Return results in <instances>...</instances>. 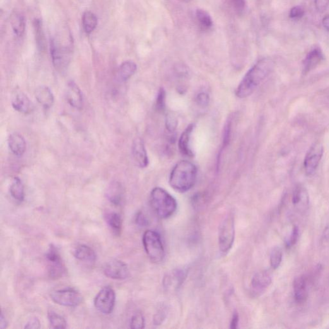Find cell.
Returning a JSON list of instances; mask_svg holds the SVG:
<instances>
[{
  "mask_svg": "<svg viewBox=\"0 0 329 329\" xmlns=\"http://www.w3.org/2000/svg\"><path fill=\"white\" fill-rule=\"evenodd\" d=\"M232 119H229V121H228L227 123H226L225 124L224 133H223V145L222 150H221L220 153V155H218V160L217 162V164L220 163L221 156H222V154L223 152V151L225 150V149L228 145V143H230L232 133Z\"/></svg>",
  "mask_w": 329,
  "mask_h": 329,
  "instance_id": "cell-33",
  "label": "cell"
},
{
  "mask_svg": "<svg viewBox=\"0 0 329 329\" xmlns=\"http://www.w3.org/2000/svg\"><path fill=\"white\" fill-rule=\"evenodd\" d=\"M177 121L172 115H168L166 119V127L170 133H174L177 128Z\"/></svg>",
  "mask_w": 329,
  "mask_h": 329,
  "instance_id": "cell-39",
  "label": "cell"
},
{
  "mask_svg": "<svg viewBox=\"0 0 329 329\" xmlns=\"http://www.w3.org/2000/svg\"><path fill=\"white\" fill-rule=\"evenodd\" d=\"M274 68V62L270 58L259 61L242 79L236 90V95L240 98L251 95L258 86L270 75Z\"/></svg>",
  "mask_w": 329,
  "mask_h": 329,
  "instance_id": "cell-1",
  "label": "cell"
},
{
  "mask_svg": "<svg viewBox=\"0 0 329 329\" xmlns=\"http://www.w3.org/2000/svg\"><path fill=\"white\" fill-rule=\"evenodd\" d=\"M197 174L198 170L195 165L187 160L181 161L173 168L169 184L176 191L186 193L195 185Z\"/></svg>",
  "mask_w": 329,
  "mask_h": 329,
  "instance_id": "cell-2",
  "label": "cell"
},
{
  "mask_svg": "<svg viewBox=\"0 0 329 329\" xmlns=\"http://www.w3.org/2000/svg\"><path fill=\"white\" fill-rule=\"evenodd\" d=\"M104 273L114 280H124L129 277V270L126 264L120 260H112L105 264Z\"/></svg>",
  "mask_w": 329,
  "mask_h": 329,
  "instance_id": "cell-11",
  "label": "cell"
},
{
  "mask_svg": "<svg viewBox=\"0 0 329 329\" xmlns=\"http://www.w3.org/2000/svg\"><path fill=\"white\" fill-rule=\"evenodd\" d=\"M35 95L36 100L45 109H49L54 104V95L47 86H40L36 90Z\"/></svg>",
  "mask_w": 329,
  "mask_h": 329,
  "instance_id": "cell-24",
  "label": "cell"
},
{
  "mask_svg": "<svg viewBox=\"0 0 329 329\" xmlns=\"http://www.w3.org/2000/svg\"><path fill=\"white\" fill-rule=\"evenodd\" d=\"M323 238L326 240V241H328L329 240V224L326 226L323 230Z\"/></svg>",
  "mask_w": 329,
  "mask_h": 329,
  "instance_id": "cell-48",
  "label": "cell"
},
{
  "mask_svg": "<svg viewBox=\"0 0 329 329\" xmlns=\"http://www.w3.org/2000/svg\"><path fill=\"white\" fill-rule=\"evenodd\" d=\"M12 105L16 111L25 115L31 114L34 109V105L30 98L21 91H18L13 95Z\"/></svg>",
  "mask_w": 329,
  "mask_h": 329,
  "instance_id": "cell-15",
  "label": "cell"
},
{
  "mask_svg": "<svg viewBox=\"0 0 329 329\" xmlns=\"http://www.w3.org/2000/svg\"><path fill=\"white\" fill-rule=\"evenodd\" d=\"M33 27H34L36 42L38 47L41 49H43L45 47V38L42 21L40 20H35L33 23Z\"/></svg>",
  "mask_w": 329,
  "mask_h": 329,
  "instance_id": "cell-32",
  "label": "cell"
},
{
  "mask_svg": "<svg viewBox=\"0 0 329 329\" xmlns=\"http://www.w3.org/2000/svg\"><path fill=\"white\" fill-rule=\"evenodd\" d=\"M53 64L58 71H64L68 68L72 54L71 37L68 40L54 38L50 43Z\"/></svg>",
  "mask_w": 329,
  "mask_h": 329,
  "instance_id": "cell-4",
  "label": "cell"
},
{
  "mask_svg": "<svg viewBox=\"0 0 329 329\" xmlns=\"http://www.w3.org/2000/svg\"><path fill=\"white\" fill-rule=\"evenodd\" d=\"M12 28L13 32L18 37H22L25 31V20L20 14H15L12 18Z\"/></svg>",
  "mask_w": 329,
  "mask_h": 329,
  "instance_id": "cell-30",
  "label": "cell"
},
{
  "mask_svg": "<svg viewBox=\"0 0 329 329\" xmlns=\"http://www.w3.org/2000/svg\"><path fill=\"white\" fill-rule=\"evenodd\" d=\"M82 23L85 32L88 35L90 34L97 28L98 25L97 16L91 11H86L82 17Z\"/></svg>",
  "mask_w": 329,
  "mask_h": 329,
  "instance_id": "cell-26",
  "label": "cell"
},
{
  "mask_svg": "<svg viewBox=\"0 0 329 329\" xmlns=\"http://www.w3.org/2000/svg\"><path fill=\"white\" fill-rule=\"evenodd\" d=\"M131 328H143L145 327V318L143 314L137 313L132 317L130 321Z\"/></svg>",
  "mask_w": 329,
  "mask_h": 329,
  "instance_id": "cell-36",
  "label": "cell"
},
{
  "mask_svg": "<svg viewBox=\"0 0 329 329\" xmlns=\"http://www.w3.org/2000/svg\"><path fill=\"white\" fill-rule=\"evenodd\" d=\"M323 25L325 29L329 31V15H326L323 19Z\"/></svg>",
  "mask_w": 329,
  "mask_h": 329,
  "instance_id": "cell-47",
  "label": "cell"
},
{
  "mask_svg": "<svg viewBox=\"0 0 329 329\" xmlns=\"http://www.w3.org/2000/svg\"><path fill=\"white\" fill-rule=\"evenodd\" d=\"M194 128H195V125L193 124L189 125L179 138V150L180 153L186 157H193L194 156L191 142L192 134H193Z\"/></svg>",
  "mask_w": 329,
  "mask_h": 329,
  "instance_id": "cell-17",
  "label": "cell"
},
{
  "mask_svg": "<svg viewBox=\"0 0 329 329\" xmlns=\"http://www.w3.org/2000/svg\"><path fill=\"white\" fill-rule=\"evenodd\" d=\"M50 297L55 303L62 306L77 307L83 302V297L80 293L73 288L54 290Z\"/></svg>",
  "mask_w": 329,
  "mask_h": 329,
  "instance_id": "cell-8",
  "label": "cell"
},
{
  "mask_svg": "<svg viewBox=\"0 0 329 329\" xmlns=\"http://www.w3.org/2000/svg\"><path fill=\"white\" fill-rule=\"evenodd\" d=\"M179 1L184 2V3H189V2H191L193 0H179Z\"/></svg>",
  "mask_w": 329,
  "mask_h": 329,
  "instance_id": "cell-49",
  "label": "cell"
},
{
  "mask_svg": "<svg viewBox=\"0 0 329 329\" xmlns=\"http://www.w3.org/2000/svg\"><path fill=\"white\" fill-rule=\"evenodd\" d=\"M73 254L77 259L85 263H93L97 259L95 251L87 245H79L74 249Z\"/></svg>",
  "mask_w": 329,
  "mask_h": 329,
  "instance_id": "cell-23",
  "label": "cell"
},
{
  "mask_svg": "<svg viewBox=\"0 0 329 329\" xmlns=\"http://www.w3.org/2000/svg\"><path fill=\"white\" fill-rule=\"evenodd\" d=\"M48 318L52 328H65L67 323L66 319L63 316L57 314L56 312L50 310L48 312Z\"/></svg>",
  "mask_w": 329,
  "mask_h": 329,
  "instance_id": "cell-31",
  "label": "cell"
},
{
  "mask_svg": "<svg viewBox=\"0 0 329 329\" xmlns=\"http://www.w3.org/2000/svg\"><path fill=\"white\" fill-rule=\"evenodd\" d=\"M150 203L156 214L163 220L171 217L177 210L176 199L160 187H156L151 192Z\"/></svg>",
  "mask_w": 329,
  "mask_h": 329,
  "instance_id": "cell-3",
  "label": "cell"
},
{
  "mask_svg": "<svg viewBox=\"0 0 329 329\" xmlns=\"http://www.w3.org/2000/svg\"><path fill=\"white\" fill-rule=\"evenodd\" d=\"M66 99L71 106L81 109L83 106V97L80 88L75 82L69 81L66 89Z\"/></svg>",
  "mask_w": 329,
  "mask_h": 329,
  "instance_id": "cell-18",
  "label": "cell"
},
{
  "mask_svg": "<svg viewBox=\"0 0 329 329\" xmlns=\"http://www.w3.org/2000/svg\"><path fill=\"white\" fill-rule=\"evenodd\" d=\"M10 194L15 200L22 202L25 198V189L21 180L18 177H14L10 186Z\"/></svg>",
  "mask_w": 329,
  "mask_h": 329,
  "instance_id": "cell-27",
  "label": "cell"
},
{
  "mask_svg": "<svg viewBox=\"0 0 329 329\" xmlns=\"http://www.w3.org/2000/svg\"><path fill=\"white\" fill-rule=\"evenodd\" d=\"M143 245L151 261L160 263L165 258V249L160 235L154 230H147L143 235Z\"/></svg>",
  "mask_w": 329,
  "mask_h": 329,
  "instance_id": "cell-5",
  "label": "cell"
},
{
  "mask_svg": "<svg viewBox=\"0 0 329 329\" xmlns=\"http://www.w3.org/2000/svg\"><path fill=\"white\" fill-rule=\"evenodd\" d=\"M8 326V322H7L6 317L4 316V314L2 313L1 317H0V328H6Z\"/></svg>",
  "mask_w": 329,
  "mask_h": 329,
  "instance_id": "cell-46",
  "label": "cell"
},
{
  "mask_svg": "<svg viewBox=\"0 0 329 329\" xmlns=\"http://www.w3.org/2000/svg\"><path fill=\"white\" fill-rule=\"evenodd\" d=\"M209 101H210V97L207 93L201 92L196 96V102L199 107H205L207 106Z\"/></svg>",
  "mask_w": 329,
  "mask_h": 329,
  "instance_id": "cell-38",
  "label": "cell"
},
{
  "mask_svg": "<svg viewBox=\"0 0 329 329\" xmlns=\"http://www.w3.org/2000/svg\"><path fill=\"white\" fill-rule=\"evenodd\" d=\"M314 4L317 10L323 13L329 6V0H315Z\"/></svg>",
  "mask_w": 329,
  "mask_h": 329,
  "instance_id": "cell-41",
  "label": "cell"
},
{
  "mask_svg": "<svg viewBox=\"0 0 329 329\" xmlns=\"http://www.w3.org/2000/svg\"><path fill=\"white\" fill-rule=\"evenodd\" d=\"M41 327V323L39 320V319L36 318V317H33V318L29 319V321L26 323L25 326V328H33L37 329Z\"/></svg>",
  "mask_w": 329,
  "mask_h": 329,
  "instance_id": "cell-44",
  "label": "cell"
},
{
  "mask_svg": "<svg viewBox=\"0 0 329 329\" xmlns=\"http://www.w3.org/2000/svg\"><path fill=\"white\" fill-rule=\"evenodd\" d=\"M235 240V220L229 213L220 226L218 230V246L223 253H227L232 249Z\"/></svg>",
  "mask_w": 329,
  "mask_h": 329,
  "instance_id": "cell-6",
  "label": "cell"
},
{
  "mask_svg": "<svg viewBox=\"0 0 329 329\" xmlns=\"http://www.w3.org/2000/svg\"><path fill=\"white\" fill-rule=\"evenodd\" d=\"M272 283V277L268 271L257 273L252 278L251 287L253 294L263 293Z\"/></svg>",
  "mask_w": 329,
  "mask_h": 329,
  "instance_id": "cell-14",
  "label": "cell"
},
{
  "mask_svg": "<svg viewBox=\"0 0 329 329\" xmlns=\"http://www.w3.org/2000/svg\"><path fill=\"white\" fill-rule=\"evenodd\" d=\"M187 271L178 269L167 274L163 279V285L168 289H176L179 288L186 279Z\"/></svg>",
  "mask_w": 329,
  "mask_h": 329,
  "instance_id": "cell-19",
  "label": "cell"
},
{
  "mask_svg": "<svg viewBox=\"0 0 329 329\" xmlns=\"http://www.w3.org/2000/svg\"><path fill=\"white\" fill-rule=\"evenodd\" d=\"M239 321V314L237 312H235L233 314L231 323H230V328L234 329L238 327Z\"/></svg>",
  "mask_w": 329,
  "mask_h": 329,
  "instance_id": "cell-45",
  "label": "cell"
},
{
  "mask_svg": "<svg viewBox=\"0 0 329 329\" xmlns=\"http://www.w3.org/2000/svg\"><path fill=\"white\" fill-rule=\"evenodd\" d=\"M124 192L121 182H112L108 187L106 197L109 202L115 206L121 205L123 201Z\"/></svg>",
  "mask_w": 329,
  "mask_h": 329,
  "instance_id": "cell-21",
  "label": "cell"
},
{
  "mask_svg": "<svg viewBox=\"0 0 329 329\" xmlns=\"http://www.w3.org/2000/svg\"><path fill=\"white\" fill-rule=\"evenodd\" d=\"M196 20L199 26L204 30H207L213 26L212 19L210 14L203 9H198L196 12Z\"/></svg>",
  "mask_w": 329,
  "mask_h": 329,
  "instance_id": "cell-29",
  "label": "cell"
},
{
  "mask_svg": "<svg viewBox=\"0 0 329 329\" xmlns=\"http://www.w3.org/2000/svg\"><path fill=\"white\" fill-rule=\"evenodd\" d=\"M299 237V228L297 226H294L293 228L291 234H290L289 239H287L285 242V246L287 248H292L293 246L296 244Z\"/></svg>",
  "mask_w": 329,
  "mask_h": 329,
  "instance_id": "cell-37",
  "label": "cell"
},
{
  "mask_svg": "<svg viewBox=\"0 0 329 329\" xmlns=\"http://www.w3.org/2000/svg\"><path fill=\"white\" fill-rule=\"evenodd\" d=\"M308 278L306 275L295 278L294 282L295 301L299 304H304L308 299Z\"/></svg>",
  "mask_w": 329,
  "mask_h": 329,
  "instance_id": "cell-16",
  "label": "cell"
},
{
  "mask_svg": "<svg viewBox=\"0 0 329 329\" xmlns=\"http://www.w3.org/2000/svg\"><path fill=\"white\" fill-rule=\"evenodd\" d=\"M105 220L114 234L120 236L122 230V218L121 215L115 212H108L105 214Z\"/></svg>",
  "mask_w": 329,
  "mask_h": 329,
  "instance_id": "cell-25",
  "label": "cell"
},
{
  "mask_svg": "<svg viewBox=\"0 0 329 329\" xmlns=\"http://www.w3.org/2000/svg\"><path fill=\"white\" fill-rule=\"evenodd\" d=\"M46 259L48 263V273L50 278L52 279H59L65 275V266L58 249L54 245H50L46 253Z\"/></svg>",
  "mask_w": 329,
  "mask_h": 329,
  "instance_id": "cell-7",
  "label": "cell"
},
{
  "mask_svg": "<svg viewBox=\"0 0 329 329\" xmlns=\"http://www.w3.org/2000/svg\"><path fill=\"white\" fill-rule=\"evenodd\" d=\"M135 222L140 227H144L148 225L149 221L145 215L142 212H140L136 215Z\"/></svg>",
  "mask_w": 329,
  "mask_h": 329,
  "instance_id": "cell-42",
  "label": "cell"
},
{
  "mask_svg": "<svg viewBox=\"0 0 329 329\" xmlns=\"http://www.w3.org/2000/svg\"><path fill=\"white\" fill-rule=\"evenodd\" d=\"M132 155L136 164L140 168H145L149 165V158L147 151L142 140L137 138L134 140L132 145Z\"/></svg>",
  "mask_w": 329,
  "mask_h": 329,
  "instance_id": "cell-12",
  "label": "cell"
},
{
  "mask_svg": "<svg viewBox=\"0 0 329 329\" xmlns=\"http://www.w3.org/2000/svg\"><path fill=\"white\" fill-rule=\"evenodd\" d=\"M292 203L297 210L300 212L306 211L309 205L308 191L301 185L295 187L292 194Z\"/></svg>",
  "mask_w": 329,
  "mask_h": 329,
  "instance_id": "cell-13",
  "label": "cell"
},
{
  "mask_svg": "<svg viewBox=\"0 0 329 329\" xmlns=\"http://www.w3.org/2000/svg\"><path fill=\"white\" fill-rule=\"evenodd\" d=\"M137 65L132 61H125L120 66L119 76L122 81L125 82L130 79L135 74Z\"/></svg>",
  "mask_w": 329,
  "mask_h": 329,
  "instance_id": "cell-28",
  "label": "cell"
},
{
  "mask_svg": "<svg viewBox=\"0 0 329 329\" xmlns=\"http://www.w3.org/2000/svg\"><path fill=\"white\" fill-rule=\"evenodd\" d=\"M232 4L235 11L239 14L243 13L246 8V0H232Z\"/></svg>",
  "mask_w": 329,
  "mask_h": 329,
  "instance_id": "cell-40",
  "label": "cell"
},
{
  "mask_svg": "<svg viewBox=\"0 0 329 329\" xmlns=\"http://www.w3.org/2000/svg\"><path fill=\"white\" fill-rule=\"evenodd\" d=\"M323 147L320 143H314L307 152L304 166L307 176H312L318 169L323 155Z\"/></svg>",
  "mask_w": 329,
  "mask_h": 329,
  "instance_id": "cell-10",
  "label": "cell"
},
{
  "mask_svg": "<svg viewBox=\"0 0 329 329\" xmlns=\"http://www.w3.org/2000/svg\"><path fill=\"white\" fill-rule=\"evenodd\" d=\"M165 107H166V92L164 89L161 88L158 93L156 107L158 112L162 113L165 111Z\"/></svg>",
  "mask_w": 329,
  "mask_h": 329,
  "instance_id": "cell-35",
  "label": "cell"
},
{
  "mask_svg": "<svg viewBox=\"0 0 329 329\" xmlns=\"http://www.w3.org/2000/svg\"><path fill=\"white\" fill-rule=\"evenodd\" d=\"M116 295L111 287H103L94 300V305L96 309L100 313L104 314H111L114 311Z\"/></svg>",
  "mask_w": 329,
  "mask_h": 329,
  "instance_id": "cell-9",
  "label": "cell"
},
{
  "mask_svg": "<svg viewBox=\"0 0 329 329\" xmlns=\"http://www.w3.org/2000/svg\"><path fill=\"white\" fill-rule=\"evenodd\" d=\"M283 254L279 247H275L270 254V264L273 270H277L282 263Z\"/></svg>",
  "mask_w": 329,
  "mask_h": 329,
  "instance_id": "cell-34",
  "label": "cell"
},
{
  "mask_svg": "<svg viewBox=\"0 0 329 329\" xmlns=\"http://www.w3.org/2000/svg\"><path fill=\"white\" fill-rule=\"evenodd\" d=\"M304 14V9L301 7H295L290 11L289 16L291 18H300Z\"/></svg>",
  "mask_w": 329,
  "mask_h": 329,
  "instance_id": "cell-43",
  "label": "cell"
},
{
  "mask_svg": "<svg viewBox=\"0 0 329 329\" xmlns=\"http://www.w3.org/2000/svg\"><path fill=\"white\" fill-rule=\"evenodd\" d=\"M9 147L12 153L17 157H21L26 151V141L21 134H11L8 139Z\"/></svg>",
  "mask_w": 329,
  "mask_h": 329,
  "instance_id": "cell-22",
  "label": "cell"
},
{
  "mask_svg": "<svg viewBox=\"0 0 329 329\" xmlns=\"http://www.w3.org/2000/svg\"><path fill=\"white\" fill-rule=\"evenodd\" d=\"M324 56L321 50L316 48L307 54L303 62V72L304 74L309 73L313 70L321 61H323Z\"/></svg>",
  "mask_w": 329,
  "mask_h": 329,
  "instance_id": "cell-20",
  "label": "cell"
}]
</instances>
